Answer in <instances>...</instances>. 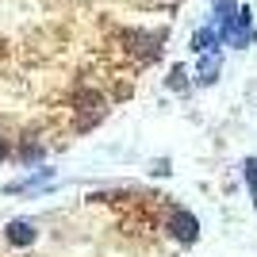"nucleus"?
<instances>
[{
    "label": "nucleus",
    "instance_id": "3",
    "mask_svg": "<svg viewBox=\"0 0 257 257\" xmlns=\"http://www.w3.org/2000/svg\"><path fill=\"white\" fill-rule=\"evenodd\" d=\"M219 81V54L204 50L200 54V85H215Z\"/></svg>",
    "mask_w": 257,
    "mask_h": 257
},
{
    "label": "nucleus",
    "instance_id": "5",
    "mask_svg": "<svg viewBox=\"0 0 257 257\" xmlns=\"http://www.w3.org/2000/svg\"><path fill=\"white\" fill-rule=\"evenodd\" d=\"M242 173H246V184H249V192L257 196V158H246V165H242Z\"/></svg>",
    "mask_w": 257,
    "mask_h": 257
},
{
    "label": "nucleus",
    "instance_id": "2",
    "mask_svg": "<svg viewBox=\"0 0 257 257\" xmlns=\"http://www.w3.org/2000/svg\"><path fill=\"white\" fill-rule=\"evenodd\" d=\"M35 234H39V230H35V223H27V219H12L8 223V242L12 246H31Z\"/></svg>",
    "mask_w": 257,
    "mask_h": 257
},
{
    "label": "nucleus",
    "instance_id": "7",
    "mask_svg": "<svg viewBox=\"0 0 257 257\" xmlns=\"http://www.w3.org/2000/svg\"><path fill=\"white\" fill-rule=\"evenodd\" d=\"M4 158H8V142L0 139V161H4Z\"/></svg>",
    "mask_w": 257,
    "mask_h": 257
},
{
    "label": "nucleus",
    "instance_id": "6",
    "mask_svg": "<svg viewBox=\"0 0 257 257\" xmlns=\"http://www.w3.org/2000/svg\"><path fill=\"white\" fill-rule=\"evenodd\" d=\"M184 77H188V73H184V65H177V69L169 73V88H181V85H184Z\"/></svg>",
    "mask_w": 257,
    "mask_h": 257
},
{
    "label": "nucleus",
    "instance_id": "1",
    "mask_svg": "<svg viewBox=\"0 0 257 257\" xmlns=\"http://www.w3.org/2000/svg\"><path fill=\"white\" fill-rule=\"evenodd\" d=\"M169 230L181 238V242H196V234H200V223H196V215H188V211H173Z\"/></svg>",
    "mask_w": 257,
    "mask_h": 257
},
{
    "label": "nucleus",
    "instance_id": "4",
    "mask_svg": "<svg viewBox=\"0 0 257 257\" xmlns=\"http://www.w3.org/2000/svg\"><path fill=\"white\" fill-rule=\"evenodd\" d=\"M215 39H219V35H215L211 31V27H204V31H200V35H196V54H204V50H211V43H215Z\"/></svg>",
    "mask_w": 257,
    "mask_h": 257
}]
</instances>
